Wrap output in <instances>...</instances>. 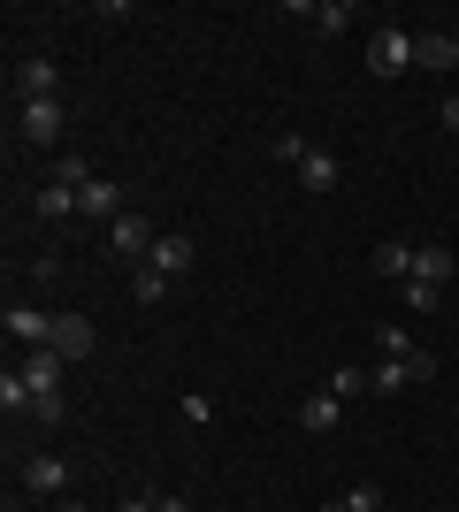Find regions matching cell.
<instances>
[{"instance_id": "obj_2", "label": "cell", "mask_w": 459, "mask_h": 512, "mask_svg": "<svg viewBox=\"0 0 459 512\" xmlns=\"http://www.w3.org/2000/svg\"><path fill=\"white\" fill-rule=\"evenodd\" d=\"M69 130V107L62 100H23V115H16V138L23 146H54Z\"/></svg>"}, {"instance_id": "obj_30", "label": "cell", "mask_w": 459, "mask_h": 512, "mask_svg": "<svg viewBox=\"0 0 459 512\" xmlns=\"http://www.w3.org/2000/svg\"><path fill=\"white\" fill-rule=\"evenodd\" d=\"M62 512H85V505H62Z\"/></svg>"}, {"instance_id": "obj_9", "label": "cell", "mask_w": 459, "mask_h": 512, "mask_svg": "<svg viewBox=\"0 0 459 512\" xmlns=\"http://www.w3.org/2000/svg\"><path fill=\"white\" fill-rule=\"evenodd\" d=\"M153 237H161V230H153V222H146L138 207L108 222V245H115V253H131V260H146V253H153Z\"/></svg>"}, {"instance_id": "obj_6", "label": "cell", "mask_w": 459, "mask_h": 512, "mask_svg": "<svg viewBox=\"0 0 459 512\" xmlns=\"http://www.w3.org/2000/svg\"><path fill=\"white\" fill-rule=\"evenodd\" d=\"M115 214H131L123 207V184H115V176H92L85 192H77V222H115Z\"/></svg>"}, {"instance_id": "obj_26", "label": "cell", "mask_w": 459, "mask_h": 512, "mask_svg": "<svg viewBox=\"0 0 459 512\" xmlns=\"http://www.w3.org/2000/svg\"><path fill=\"white\" fill-rule=\"evenodd\" d=\"M184 421L207 428V421H215V398H207V390H192V398H184Z\"/></svg>"}, {"instance_id": "obj_4", "label": "cell", "mask_w": 459, "mask_h": 512, "mask_svg": "<svg viewBox=\"0 0 459 512\" xmlns=\"http://www.w3.org/2000/svg\"><path fill=\"white\" fill-rule=\"evenodd\" d=\"M62 375H69V360L54 352V344L23 352V383H31V406H39V398H62Z\"/></svg>"}, {"instance_id": "obj_27", "label": "cell", "mask_w": 459, "mask_h": 512, "mask_svg": "<svg viewBox=\"0 0 459 512\" xmlns=\"http://www.w3.org/2000/svg\"><path fill=\"white\" fill-rule=\"evenodd\" d=\"M437 123H444V138H459V92H444V107H437Z\"/></svg>"}, {"instance_id": "obj_7", "label": "cell", "mask_w": 459, "mask_h": 512, "mask_svg": "<svg viewBox=\"0 0 459 512\" xmlns=\"http://www.w3.org/2000/svg\"><path fill=\"white\" fill-rule=\"evenodd\" d=\"M192 260H199V245L184 230H169V237H153V253H146V268H161V276H192Z\"/></svg>"}, {"instance_id": "obj_13", "label": "cell", "mask_w": 459, "mask_h": 512, "mask_svg": "<svg viewBox=\"0 0 459 512\" xmlns=\"http://www.w3.org/2000/svg\"><path fill=\"white\" fill-rule=\"evenodd\" d=\"M337 421H345V398H337V390H314L299 406V428H314V436H337Z\"/></svg>"}, {"instance_id": "obj_17", "label": "cell", "mask_w": 459, "mask_h": 512, "mask_svg": "<svg viewBox=\"0 0 459 512\" xmlns=\"http://www.w3.org/2000/svg\"><path fill=\"white\" fill-rule=\"evenodd\" d=\"M46 184H69V192H85V184H92V161H85V153H54Z\"/></svg>"}, {"instance_id": "obj_3", "label": "cell", "mask_w": 459, "mask_h": 512, "mask_svg": "<svg viewBox=\"0 0 459 512\" xmlns=\"http://www.w3.org/2000/svg\"><path fill=\"white\" fill-rule=\"evenodd\" d=\"M16 92L23 100H62V62L54 54H16Z\"/></svg>"}, {"instance_id": "obj_12", "label": "cell", "mask_w": 459, "mask_h": 512, "mask_svg": "<svg viewBox=\"0 0 459 512\" xmlns=\"http://www.w3.org/2000/svg\"><path fill=\"white\" fill-rule=\"evenodd\" d=\"M299 184H306V192H337V184H345V161H337L329 146H314L299 161Z\"/></svg>"}, {"instance_id": "obj_1", "label": "cell", "mask_w": 459, "mask_h": 512, "mask_svg": "<svg viewBox=\"0 0 459 512\" xmlns=\"http://www.w3.org/2000/svg\"><path fill=\"white\" fill-rule=\"evenodd\" d=\"M368 69L375 77H406V69H414V31H406V23H383L375 46H368Z\"/></svg>"}, {"instance_id": "obj_22", "label": "cell", "mask_w": 459, "mask_h": 512, "mask_svg": "<svg viewBox=\"0 0 459 512\" xmlns=\"http://www.w3.org/2000/svg\"><path fill=\"white\" fill-rule=\"evenodd\" d=\"M314 23H322V39H337V31L352 23V0H322V8H314Z\"/></svg>"}, {"instance_id": "obj_23", "label": "cell", "mask_w": 459, "mask_h": 512, "mask_svg": "<svg viewBox=\"0 0 459 512\" xmlns=\"http://www.w3.org/2000/svg\"><path fill=\"white\" fill-rule=\"evenodd\" d=\"M329 390H337V398H368V367H337Z\"/></svg>"}, {"instance_id": "obj_15", "label": "cell", "mask_w": 459, "mask_h": 512, "mask_svg": "<svg viewBox=\"0 0 459 512\" xmlns=\"http://www.w3.org/2000/svg\"><path fill=\"white\" fill-rule=\"evenodd\" d=\"M414 283H452V253H444V245H414Z\"/></svg>"}, {"instance_id": "obj_8", "label": "cell", "mask_w": 459, "mask_h": 512, "mask_svg": "<svg viewBox=\"0 0 459 512\" xmlns=\"http://www.w3.org/2000/svg\"><path fill=\"white\" fill-rule=\"evenodd\" d=\"M92 344H100V329H92L85 314H54V352H62L69 367H77V360H92Z\"/></svg>"}, {"instance_id": "obj_19", "label": "cell", "mask_w": 459, "mask_h": 512, "mask_svg": "<svg viewBox=\"0 0 459 512\" xmlns=\"http://www.w3.org/2000/svg\"><path fill=\"white\" fill-rule=\"evenodd\" d=\"M131 299H138V306H161V299H169V276L138 260V276H131Z\"/></svg>"}, {"instance_id": "obj_5", "label": "cell", "mask_w": 459, "mask_h": 512, "mask_svg": "<svg viewBox=\"0 0 459 512\" xmlns=\"http://www.w3.org/2000/svg\"><path fill=\"white\" fill-rule=\"evenodd\" d=\"M23 490L31 497H62L69 490V459L62 451H31V459H23Z\"/></svg>"}, {"instance_id": "obj_25", "label": "cell", "mask_w": 459, "mask_h": 512, "mask_svg": "<svg viewBox=\"0 0 459 512\" xmlns=\"http://www.w3.org/2000/svg\"><path fill=\"white\" fill-rule=\"evenodd\" d=\"M268 153H276V161H291V169H299L306 153H314V138H299V130H284V138H276V146H268Z\"/></svg>"}, {"instance_id": "obj_11", "label": "cell", "mask_w": 459, "mask_h": 512, "mask_svg": "<svg viewBox=\"0 0 459 512\" xmlns=\"http://www.w3.org/2000/svg\"><path fill=\"white\" fill-rule=\"evenodd\" d=\"M8 337L23 344V352H39V344H54V314H39V306H8V321H0Z\"/></svg>"}, {"instance_id": "obj_18", "label": "cell", "mask_w": 459, "mask_h": 512, "mask_svg": "<svg viewBox=\"0 0 459 512\" xmlns=\"http://www.w3.org/2000/svg\"><path fill=\"white\" fill-rule=\"evenodd\" d=\"M0 413H8V421H16V413H31V383H23V367H8V375H0Z\"/></svg>"}, {"instance_id": "obj_29", "label": "cell", "mask_w": 459, "mask_h": 512, "mask_svg": "<svg viewBox=\"0 0 459 512\" xmlns=\"http://www.w3.org/2000/svg\"><path fill=\"white\" fill-rule=\"evenodd\" d=\"M153 505H161V512H192V497H153Z\"/></svg>"}, {"instance_id": "obj_28", "label": "cell", "mask_w": 459, "mask_h": 512, "mask_svg": "<svg viewBox=\"0 0 459 512\" xmlns=\"http://www.w3.org/2000/svg\"><path fill=\"white\" fill-rule=\"evenodd\" d=\"M115 512H161V505H153V497H123Z\"/></svg>"}, {"instance_id": "obj_10", "label": "cell", "mask_w": 459, "mask_h": 512, "mask_svg": "<svg viewBox=\"0 0 459 512\" xmlns=\"http://www.w3.org/2000/svg\"><path fill=\"white\" fill-rule=\"evenodd\" d=\"M414 69L452 77V69H459V39H452V31H414Z\"/></svg>"}, {"instance_id": "obj_24", "label": "cell", "mask_w": 459, "mask_h": 512, "mask_svg": "<svg viewBox=\"0 0 459 512\" xmlns=\"http://www.w3.org/2000/svg\"><path fill=\"white\" fill-rule=\"evenodd\" d=\"M414 352H421L414 329H398V321H391V329H383V360H414Z\"/></svg>"}, {"instance_id": "obj_21", "label": "cell", "mask_w": 459, "mask_h": 512, "mask_svg": "<svg viewBox=\"0 0 459 512\" xmlns=\"http://www.w3.org/2000/svg\"><path fill=\"white\" fill-rule=\"evenodd\" d=\"M437 306H444L437 283H414V276H406V314H437Z\"/></svg>"}, {"instance_id": "obj_14", "label": "cell", "mask_w": 459, "mask_h": 512, "mask_svg": "<svg viewBox=\"0 0 459 512\" xmlns=\"http://www.w3.org/2000/svg\"><path fill=\"white\" fill-rule=\"evenodd\" d=\"M31 214H39V222H69V214H77V192H69V184H39V192H31Z\"/></svg>"}, {"instance_id": "obj_20", "label": "cell", "mask_w": 459, "mask_h": 512, "mask_svg": "<svg viewBox=\"0 0 459 512\" xmlns=\"http://www.w3.org/2000/svg\"><path fill=\"white\" fill-rule=\"evenodd\" d=\"M322 512H383V490H375V482H352V490L337 497V505H322Z\"/></svg>"}, {"instance_id": "obj_16", "label": "cell", "mask_w": 459, "mask_h": 512, "mask_svg": "<svg viewBox=\"0 0 459 512\" xmlns=\"http://www.w3.org/2000/svg\"><path fill=\"white\" fill-rule=\"evenodd\" d=\"M375 268H383L391 283H406L414 276V245H406V237H383V245H375Z\"/></svg>"}]
</instances>
